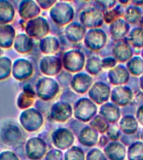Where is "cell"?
Listing matches in <instances>:
<instances>
[{"label":"cell","mask_w":143,"mask_h":160,"mask_svg":"<svg viewBox=\"0 0 143 160\" xmlns=\"http://www.w3.org/2000/svg\"><path fill=\"white\" fill-rule=\"evenodd\" d=\"M97 132L92 128H90V127L84 128L79 135V141L85 146L95 145L97 142Z\"/></svg>","instance_id":"obj_30"},{"label":"cell","mask_w":143,"mask_h":160,"mask_svg":"<svg viewBox=\"0 0 143 160\" xmlns=\"http://www.w3.org/2000/svg\"><path fill=\"white\" fill-rule=\"evenodd\" d=\"M129 74L124 66H117L109 72V79L112 84H123L128 81Z\"/></svg>","instance_id":"obj_27"},{"label":"cell","mask_w":143,"mask_h":160,"mask_svg":"<svg viewBox=\"0 0 143 160\" xmlns=\"http://www.w3.org/2000/svg\"><path fill=\"white\" fill-rule=\"evenodd\" d=\"M116 63V60L113 58H105L101 60V65L102 68H113Z\"/></svg>","instance_id":"obj_47"},{"label":"cell","mask_w":143,"mask_h":160,"mask_svg":"<svg viewBox=\"0 0 143 160\" xmlns=\"http://www.w3.org/2000/svg\"><path fill=\"white\" fill-rule=\"evenodd\" d=\"M72 115L71 105L67 102L59 101L50 108V117L56 122H66Z\"/></svg>","instance_id":"obj_14"},{"label":"cell","mask_w":143,"mask_h":160,"mask_svg":"<svg viewBox=\"0 0 143 160\" xmlns=\"http://www.w3.org/2000/svg\"><path fill=\"white\" fill-rule=\"evenodd\" d=\"M108 137L110 138L111 140H117L118 138H119V135H120V132L118 131V129L116 128L115 126H112V127H110V128L108 129Z\"/></svg>","instance_id":"obj_46"},{"label":"cell","mask_w":143,"mask_h":160,"mask_svg":"<svg viewBox=\"0 0 143 160\" xmlns=\"http://www.w3.org/2000/svg\"><path fill=\"white\" fill-rule=\"evenodd\" d=\"M105 152L111 160H123L125 158V148L118 142H112L108 145L105 148Z\"/></svg>","instance_id":"obj_29"},{"label":"cell","mask_w":143,"mask_h":160,"mask_svg":"<svg viewBox=\"0 0 143 160\" xmlns=\"http://www.w3.org/2000/svg\"><path fill=\"white\" fill-rule=\"evenodd\" d=\"M25 33L34 39H41L50 32V26L48 20L41 16H38L28 20L24 26Z\"/></svg>","instance_id":"obj_3"},{"label":"cell","mask_w":143,"mask_h":160,"mask_svg":"<svg viewBox=\"0 0 143 160\" xmlns=\"http://www.w3.org/2000/svg\"><path fill=\"white\" fill-rule=\"evenodd\" d=\"M18 12L23 20H29L38 17L41 8L35 0H22L18 6Z\"/></svg>","instance_id":"obj_15"},{"label":"cell","mask_w":143,"mask_h":160,"mask_svg":"<svg viewBox=\"0 0 143 160\" xmlns=\"http://www.w3.org/2000/svg\"><path fill=\"white\" fill-rule=\"evenodd\" d=\"M139 22H140V28H143V16L141 17V18H140V20L139 21Z\"/></svg>","instance_id":"obj_52"},{"label":"cell","mask_w":143,"mask_h":160,"mask_svg":"<svg viewBox=\"0 0 143 160\" xmlns=\"http://www.w3.org/2000/svg\"><path fill=\"white\" fill-rule=\"evenodd\" d=\"M8 1L13 5V7H14L15 8H18V6H19V2H21L22 0H8Z\"/></svg>","instance_id":"obj_49"},{"label":"cell","mask_w":143,"mask_h":160,"mask_svg":"<svg viewBox=\"0 0 143 160\" xmlns=\"http://www.w3.org/2000/svg\"><path fill=\"white\" fill-rule=\"evenodd\" d=\"M80 23L85 28H97L102 25L104 22L103 12L98 8L90 7L85 8L80 14Z\"/></svg>","instance_id":"obj_6"},{"label":"cell","mask_w":143,"mask_h":160,"mask_svg":"<svg viewBox=\"0 0 143 160\" xmlns=\"http://www.w3.org/2000/svg\"><path fill=\"white\" fill-rule=\"evenodd\" d=\"M65 160H84V152L78 147H72L65 154Z\"/></svg>","instance_id":"obj_40"},{"label":"cell","mask_w":143,"mask_h":160,"mask_svg":"<svg viewBox=\"0 0 143 160\" xmlns=\"http://www.w3.org/2000/svg\"><path fill=\"white\" fill-rule=\"evenodd\" d=\"M130 1L134 4L137 5V6L143 4V0H130Z\"/></svg>","instance_id":"obj_50"},{"label":"cell","mask_w":143,"mask_h":160,"mask_svg":"<svg viewBox=\"0 0 143 160\" xmlns=\"http://www.w3.org/2000/svg\"><path fill=\"white\" fill-rule=\"evenodd\" d=\"M65 34L66 38L70 42H80L85 34V28L79 22H70L65 27Z\"/></svg>","instance_id":"obj_19"},{"label":"cell","mask_w":143,"mask_h":160,"mask_svg":"<svg viewBox=\"0 0 143 160\" xmlns=\"http://www.w3.org/2000/svg\"><path fill=\"white\" fill-rule=\"evenodd\" d=\"M141 54H142V57H143V50H142V53H141Z\"/></svg>","instance_id":"obj_56"},{"label":"cell","mask_w":143,"mask_h":160,"mask_svg":"<svg viewBox=\"0 0 143 160\" xmlns=\"http://www.w3.org/2000/svg\"><path fill=\"white\" fill-rule=\"evenodd\" d=\"M92 80V78L85 73H76L70 81V86L75 92L82 94L90 88Z\"/></svg>","instance_id":"obj_18"},{"label":"cell","mask_w":143,"mask_h":160,"mask_svg":"<svg viewBox=\"0 0 143 160\" xmlns=\"http://www.w3.org/2000/svg\"><path fill=\"white\" fill-rule=\"evenodd\" d=\"M12 73V61L9 58L0 57V81L9 77Z\"/></svg>","instance_id":"obj_34"},{"label":"cell","mask_w":143,"mask_h":160,"mask_svg":"<svg viewBox=\"0 0 143 160\" xmlns=\"http://www.w3.org/2000/svg\"><path fill=\"white\" fill-rule=\"evenodd\" d=\"M34 73L32 62L26 58H17L12 65L13 77L18 81H24L29 79Z\"/></svg>","instance_id":"obj_10"},{"label":"cell","mask_w":143,"mask_h":160,"mask_svg":"<svg viewBox=\"0 0 143 160\" xmlns=\"http://www.w3.org/2000/svg\"><path fill=\"white\" fill-rule=\"evenodd\" d=\"M113 53L115 55V59L120 62L127 61L132 55L130 45L122 40H120L117 44H115V48H113Z\"/></svg>","instance_id":"obj_26"},{"label":"cell","mask_w":143,"mask_h":160,"mask_svg":"<svg viewBox=\"0 0 143 160\" xmlns=\"http://www.w3.org/2000/svg\"><path fill=\"white\" fill-rule=\"evenodd\" d=\"M110 88L102 82H95L89 90V96L95 102L100 104L110 98Z\"/></svg>","instance_id":"obj_16"},{"label":"cell","mask_w":143,"mask_h":160,"mask_svg":"<svg viewBox=\"0 0 143 160\" xmlns=\"http://www.w3.org/2000/svg\"><path fill=\"white\" fill-rule=\"evenodd\" d=\"M15 17V8L8 0H0V25L9 24Z\"/></svg>","instance_id":"obj_24"},{"label":"cell","mask_w":143,"mask_h":160,"mask_svg":"<svg viewBox=\"0 0 143 160\" xmlns=\"http://www.w3.org/2000/svg\"><path fill=\"white\" fill-rule=\"evenodd\" d=\"M0 160H19L18 155L11 151H3L0 152Z\"/></svg>","instance_id":"obj_45"},{"label":"cell","mask_w":143,"mask_h":160,"mask_svg":"<svg viewBox=\"0 0 143 160\" xmlns=\"http://www.w3.org/2000/svg\"><path fill=\"white\" fill-rule=\"evenodd\" d=\"M129 42L135 48L143 47V28H135L129 33Z\"/></svg>","instance_id":"obj_33"},{"label":"cell","mask_w":143,"mask_h":160,"mask_svg":"<svg viewBox=\"0 0 143 160\" xmlns=\"http://www.w3.org/2000/svg\"><path fill=\"white\" fill-rule=\"evenodd\" d=\"M25 154L30 160H40L47 151L46 142L39 137L30 138L25 143Z\"/></svg>","instance_id":"obj_8"},{"label":"cell","mask_w":143,"mask_h":160,"mask_svg":"<svg viewBox=\"0 0 143 160\" xmlns=\"http://www.w3.org/2000/svg\"><path fill=\"white\" fill-rule=\"evenodd\" d=\"M130 29V25L125 19L118 18L110 23V32L113 39L121 40L127 34Z\"/></svg>","instance_id":"obj_23"},{"label":"cell","mask_w":143,"mask_h":160,"mask_svg":"<svg viewBox=\"0 0 143 160\" xmlns=\"http://www.w3.org/2000/svg\"><path fill=\"white\" fill-rule=\"evenodd\" d=\"M127 67L131 74L139 76L143 72V60L139 57L134 58L128 62Z\"/></svg>","instance_id":"obj_36"},{"label":"cell","mask_w":143,"mask_h":160,"mask_svg":"<svg viewBox=\"0 0 143 160\" xmlns=\"http://www.w3.org/2000/svg\"><path fill=\"white\" fill-rule=\"evenodd\" d=\"M87 160H106L105 156L99 149L91 150L87 156Z\"/></svg>","instance_id":"obj_44"},{"label":"cell","mask_w":143,"mask_h":160,"mask_svg":"<svg viewBox=\"0 0 143 160\" xmlns=\"http://www.w3.org/2000/svg\"><path fill=\"white\" fill-rule=\"evenodd\" d=\"M118 1H119V2H120V3H121V4H123V5L128 4V3H129V2H130V0H118Z\"/></svg>","instance_id":"obj_51"},{"label":"cell","mask_w":143,"mask_h":160,"mask_svg":"<svg viewBox=\"0 0 143 160\" xmlns=\"http://www.w3.org/2000/svg\"><path fill=\"white\" fill-rule=\"evenodd\" d=\"M34 47V38L29 37L26 33H19L16 35L13 42V48L16 52L19 53H28L30 52Z\"/></svg>","instance_id":"obj_17"},{"label":"cell","mask_w":143,"mask_h":160,"mask_svg":"<svg viewBox=\"0 0 143 160\" xmlns=\"http://www.w3.org/2000/svg\"><path fill=\"white\" fill-rule=\"evenodd\" d=\"M100 113L106 121L110 122H117L120 118L119 108L112 103H109V102L105 103L100 108Z\"/></svg>","instance_id":"obj_28"},{"label":"cell","mask_w":143,"mask_h":160,"mask_svg":"<svg viewBox=\"0 0 143 160\" xmlns=\"http://www.w3.org/2000/svg\"><path fill=\"white\" fill-rule=\"evenodd\" d=\"M133 94L131 90L127 87H115L113 89L110 98L113 102L117 105H126L132 99Z\"/></svg>","instance_id":"obj_22"},{"label":"cell","mask_w":143,"mask_h":160,"mask_svg":"<svg viewBox=\"0 0 143 160\" xmlns=\"http://www.w3.org/2000/svg\"><path fill=\"white\" fill-rule=\"evenodd\" d=\"M62 66V61L60 58L54 55H47L42 58L39 64L40 72L46 76L57 75L61 71Z\"/></svg>","instance_id":"obj_11"},{"label":"cell","mask_w":143,"mask_h":160,"mask_svg":"<svg viewBox=\"0 0 143 160\" xmlns=\"http://www.w3.org/2000/svg\"><path fill=\"white\" fill-rule=\"evenodd\" d=\"M123 12L120 11L119 6L113 8H110V9L105 10L103 12L104 21L105 22H107V23H111V22H113L116 19H118V18H120L123 15Z\"/></svg>","instance_id":"obj_37"},{"label":"cell","mask_w":143,"mask_h":160,"mask_svg":"<svg viewBox=\"0 0 143 160\" xmlns=\"http://www.w3.org/2000/svg\"><path fill=\"white\" fill-rule=\"evenodd\" d=\"M40 51L45 54H51L57 52L60 48V42L58 38L54 36H46L40 39Z\"/></svg>","instance_id":"obj_25"},{"label":"cell","mask_w":143,"mask_h":160,"mask_svg":"<svg viewBox=\"0 0 143 160\" xmlns=\"http://www.w3.org/2000/svg\"><path fill=\"white\" fill-rule=\"evenodd\" d=\"M61 2H70V1H73V0H60Z\"/></svg>","instance_id":"obj_53"},{"label":"cell","mask_w":143,"mask_h":160,"mask_svg":"<svg viewBox=\"0 0 143 160\" xmlns=\"http://www.w3.org/2000/svg\"><path fill=\"white\" fill-rule=\"evenodd\" d=\"M36 97V93L30 85H25L17 98V106L21 109H27L32 106Z\"/></svg>","instance_id":"obj_20"},{"label":"cell","mask_w":143,"mask_h":160,"mask_svg":"<svg viewBox=\"0 0 143 160\" xmlns=\"http://www.w3.org/2000/svg\"><path fill=\"white\" fill-rule=\"evenodd\" d=\"M107 40L105 32L99 28H92L85 34V44L94 51L101 49Z\"/></svg>","instance_id":"obj_12"},{"label":"cell","mask_w":143,"mask_h":160,"mask_svg":"<svg viewBox=\"0 0 143 160\" xmlns=\"http://www.w3.org/2000/svg\"><path fill=\"white\" fill-rule=\"evenodd\" d=\"M97 6L104 10H108L115 8L116 4V0H95Z\"/></svg>","instance_id":"obj_41"},{"label":"cell","mask_w":143,"mask_h":160,"mask_svg":"<svg viewBox=\"0 0 143 160\" xmlns=\"http://www.w3.org/2000/svg\"><path fill=\"white\" fill-rule=\"evenodd\" d=\"M136 118L140 124L143 125V105L138 108L137 112H136Z\"/></svg>","instance_id":"obj_48"},{"label":"cell","mask_w":143,"mask_h":160,"mask_svg":"<svg viewBox=\"0 0 143 160\" xmlns=\"http://www.w3.org/2000/svg\"><path fill=\"white\" fill-rule=\"evenodd\" d=\"M101 61L98 57H91L88 59L86 63V70L90 74H98V72L101 70Z\"/></svg>","instance_id":"obj_38"},{"label":"cell","mask_w":143,"mask_h":160,"mask_svg":"<svg viewBox=\"0 0 143 160\" xmlns=\"http://www.w3.org/2000/svg\"><path fill=\"white\" fill-rule=\"evenodd\" d=\"M140 86H141V88L143 89V81L142 80H140Z\"/></svg>","instance_id":"obj_54"},{"label":"cell","mask_w":143,"mask_h":160,"mask_svg":"<svg viewBox=\"0 0 143 160\" xmlns=\"http://www.w3.org/2000/svg\"><path fill=\"white\" fill-rule=\"evenodd\" d=\"M35 93L40 99L50 101L54 99L60 92V85L51 78H40L35 84Z\"/></svg>","instance_id":"obj_2"},{"label":"cell","mask_w":143,"mask_h":160,"mask_svg":"<svg viewBox=\"0 0 143 160\" xmlns=\"http://www.w3.org/2000/svg\"><path fill=\"white\" fill-rule=\"evenodd\" d=\"M120 127L126 134H133L137 130L138 124L135 118L132 116H125L120 122Z\"/></svg>","instance_id":"obj_32"},{"label":"cell","mask_w":143,"mask_h":160,"mask_svg":"<svg viewBox=\"0 0 143 160\" xmlns=\"http://www.w3.org/2000/svg\"><path fill=\"white\" fill-rule=\"evenodd\" d=\"M40 8L47 10L50 9L57 2V0H35Z\"/></svg>","instance_id":"obj_43"},{"label":"cell","mask_w":143,"mask_h":160,"mask_svg":"<svg viewBox=\"0 0 143 160\" xmlns=\"http://www.w3.org/2000/svg\"><path fill=\"white\" fill-rule=\"evenodd\" d=\"M74 16V8L66 2H57L50 9V18L59 26H65L70 23Z\"/></svg>","instance_id":"obj_1"},{"label":"cell","mask_w":143,"mask_h":160,"mask_svg":"<svg viewBox=\"0 0 143 160\" xmlns=\"http://www.w3.org/2000/svg\"><path fill=\"white\" fill-rule=\"evenodd\" d=\"M45 160H63V153L57 149H51L45 155Z\"/></svg>","instance_id":"obj_42"},{"label":"cell","mask_w":143,"mask_h":160,"mask_svg":"<svg viewBox=\"0 0 143 160\" xmlns=\"http://www.w3.org/2000/svg\"><path fill=\"white\" fill-rule=\"evenodd\" d=\"M97 112V108L91 101L87 98H80L79 101L75 102L74 108V115L75 118L88 122L95 116V112Z\"/></svg>","instance_id":"obj_9"},{"label":"cell","mask_w":143,"mask_h":160,"mask_svg":"<svg viewBox=\"0 0 143 160\" xmlns=\"http://www.w3.org/2000/svg\"><path fill=\"white\" fill-rule=\"evenodd\" d=\"M16 37L15 28L11 24L0 25V48H9L13 45Z\"/></svg>","instance_id":"obj_21"},{"label":"cell","mask_w":143,"mask_h":160,"mask_svg":"<svg viewBox=\"0 0 143 160\" xmlns=\"http://www.w3.org/2000/svg\"><path fill=\"white\" fill-rule=\"evenodd\" d=\"M122 17L128 23L135 24L140 21L142 16H141V11L140 8L132 5L125 8V11L123 12Z\"/></svg>","instance_id":"obj_31"},{"label":"cell","mask_w":143,"mask_h":160,"mask_svg":"<svg viewBox=\"0 0 143 160\" xmlns=\"http://www.w3.org/2000/svg\"><path fill=\"white\" fill-rule=\"evenodd\" d=\"M51 138L53 144L60 149H66L70 148L75 140L72 132L65 128H60L55 130Z\"/></svg>","instance_id":"obj_13"},{"label":"cell","mask_w":143,"mask_h":160,"mask_svg":"<svg viewBox=\"0 0 143 160\" xmlns=\"http://www.w3.org/2000/svg\"><path fill=\"white\" fill-rule=\"evenodd\" d=\"M0 138L4 144L10 147H15L22 142L24 132L17 124L8 123L0 130Z\"/></svg>","instance_id":"obj_5"},{"label":"cell","mask_w":143,"mask_h":160,"mask_svg":"<svg viewBox=\"0 0 143 160\" xmlns=\"http://www.w3.org/2000/svg\"><path fill=\"white\" fill-rule=\"evenodd\" d=\"M129 160H143V143L136 142L129 148Z\"/></svg>","instance_id":"obj_35"},{"label":"cell","mask_w":143,"mask_h":160,"mask_svg":"<svg viewBox=\"0 0 143 160\" xmlns=\"http://www.w3.org/2000/svg\"><path fill=\"white\" fill-rule=\"evenodd\" d=\"M85 64V56L79 50H69L62 58V65L65 70L75 72L82 69Z\"/></svg>","instance_id":"obj_7"},{"label":"cell","mask_w":143,"mask_h":160,"mask_svg":"<svg viewBox=\"0 0 143 160\" xmlns=\"http://www.w3.org/2000/svg\"><path fill=\"white\" fill-rule=\"evenodd\" d=\"M19 122L24 130L28 132H35L42 127L44 118L36 108H27L21 112Z\"/></svg>","instance_id":"obj_4"},{"label":"cell","mask_w":143,"mask_h":160,"mask_svg":"<svg viewBox=\"0 0 143 160\" xmlns=\"http://www.w3.org/2000/svg\"><path fill=\"white\" fill-rule=\"evenodd\" d=\"M90 126L95 129L96 131L100 132H105L106 130L108 129V122H106V120L102 118L100 115H98L96 117L93 119V121L90 122Z\"/></svg>","instance_id":"obj_39"},{"label":"cell","mask_w":143,"mask_h":160,"mask_svg":"<svg viewBox=\"0 0 143 160\" xmlns=\"http://www.w3.org/2000/svg\"><path fill=\"white\" fill-rule=\"evenodd\" d=\"M2 53V50H1V48H0V54Z\"/></svg>","instance_id":"obj_55"}]
</instances>
